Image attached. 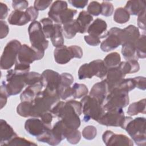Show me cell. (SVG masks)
I'll list each match as a JSON object with an SVG mask.
<instances>
[{"instance_id":"cell-1","label":"cell","mask_w":146,"mask_h":146,"mask_svg":"<svg viewBox=\"0 0 146 146\" xmlns=\"http://www.w3.org/2000/svg\"><path fill=\"white\" fill-rule=\"evenodd\" d=\"M54 116L61 119L68 128L78 129L80 125L79 116L82 113V105L80 102L70 100L66 102H58L50 110Z\"/></svg>"},{"instance_id":"cell-2","label":"cell","mask_w":146,"mask_h":146,"mask_svg":"<svg viewBox=\"0 0 146 146\" xmlns=\"http://www.w3.org/2000/svg\"><path fill=\"white\" fill-rule=\"evenodd\" d=\"M60 99L57 91L44 88L32 102L30 116L40 117L44 112L50 111Z\"/></svg>"},{"instance_id":"cell-3","label":"cell","mask_w":146,"mask_h":146,"mask_svg":"<svg viewBox=\"0 0 146 146\" xmlns=\"http://www.w3.org/2000/svg\"><path fill=\"white\" fill-rule=\"evenodd\" d=\"M121 127L127 131L136 145L139 146L145 145V117H138L133 119L131 116H125Z\"/></svg>"},{"instance_id":"cell-4","label":"cell","mask_w":146,"mask_h":146,"mask_svg":"<svg viewBox=\"0 0 146 146\" xmlns=\"http://www.w3.org/2000/svg\"><path fill=\"white\" fill-rule=\"evenodd\" d=\"M129 103L128 92L116 87L108 92L103 104L105 111L125 107Z\"/></svg>"},{"instance_id":"cell-5","label":"cell","mask_w":146,"mask_h":146,"mask_svg":"<svg viewBox=\"0 0 146 146\" xmlns=\"http://www.w3.org/2000/svg\"><path fill=\"white\" fill-rule=\"evenodd\" d=\"M80 102L84 115L83 120L86 122L91 119L98 121L105 112L103 106L95 98L90 95L83 97Z\"/></svg>"},{"instance_id":"cell-6","label":"cell","mask_w":146,"mask_h":146,"mask_svg":"<svg viewBox=\"0 0 146 146\" xmlns=\"http://www.w3.org/2000/svg\"><path fill=\"white\" fill-rule=\"evenodd\" d=\"M108 68L105 66L103 60L97 59L88 63L82 64L78 70V78L80 80L91 79L96 76L100 79L106 76Z\"/></svg>"},{"instance_id":"cell-7","label":"cell","mask_w":146,"mask_h":146,"mask_svg":"<svg viewBox=\"0 0 146 146\" xmlns=\"http://www.w3.org/2000/svg\"><path fill=\"white\" fill-rule=\"evenodd\" d=\"M7 73L5 83L9 96L16 95L19 94L26 86L25 76L27 73L20 72L14 69L9 70Z\"/></svg>"},{"instance_id":"cell-8","label":"cell","mask_w":146,"mask_h":146,"mask_svg":"<svg viewBox=\"0 0 146 146\" xmlns=\"http://www.w3.org/2000/svg\"><path fill=\"white\" fill-rule=\"evenodd\" d=\"M30 41L31 46L39 51H44L48 46V41L42 30L40 22L35 21L32 22L28 28Z\"/></svg>"},{"instance_id":"cell-9","label":"cell","mask_w":146,"mask_h":146,"mask_svg":"<svg viewBox=\"0 0 146 146\" xmlns=\"http://www.w3.org/2000/svg\"><path fill=\"white\" fill-rule=\"evenodd\" d=\"M21 46V42L17 39L11 40L7 43L1 57L0 67L2 70H9L15 64Z\"/></svg>"},{"instance_id":"cell-10","label":"cell","mask_w":146,"mask_h":146,"mask_svg":"<svg viewBox=\"0 0 146 146\" xmlns=\"http://www.w3.org/2000/svg\"><path fill=\"white\" fill-rule=\"evenodd\" d=\"M44 55V51L38 50L26 44H22L18 51L17 62L30 64L35 60H40Z\"/></svg>"},{"instance_id":"cell-11","label":"cell","mask_w":146,"mask_h":146,"mask_svg":"<svg viewBox=\"0 0 146 146\" xmlns=\"http://www.w3.org/2000/svg\"><path fill=\"white\" fill-rule=\"evenodd\" d=\"M121 30L122 29L115 27L107 31L105 40L100 44V48L103 51L109 52L122 45Z\"/></svg>"},{"instance_id":"cell-12","label":"cell","mask_w":146,"mask_h":146,"mask_svg":"<svg viewBox=\"0 0 146 146\" xmlns=\"http://www.w3.org/2000/svg\"><path fill=\"white\" fill-rule=\"evenodd\" d=\"M124 117L123 108L112 110L105 111L98 122L100 124L108 127H121Z\"/></svg>"},{"instance_id":"cell-13","label":"cell","mask_w":146,"mask_h":146,"mask_svg":"<svg viewBox=\"0 0 146 146\" xmlns=\"http://www.w3.org/2000/svg\"><path fill=\"white\" fill-rule=\"evenodd\" d=\"M104 143L107 145H128L132 146L133 141L128 136L122 134H116L110 130L106 131L102 135Z\"/></svg>"},{"instance_id":"cell-14","label":"cell","mask_w":146,"mask_h":146,"mask_svg":"<svg viewBox=\"0 0 146 146\" xmlns=\"http://www.w3.org/2000/svg\"><path fill=\"white\" fill-rule=\"evenodd\" d=\"M68 128L64 124L62 120L56 122L51 129V140L49 145H56L66 139Z\"/></svg>"},{"instance_id":"cell-15","label":"cell","mask_w":146,"mask_h":146,"mask_svg":"<svg viewBox=\"0 0 146 146\" xmlns=\"http://www.w3.org/2000/svg\"><path fill=\"white\" fill-rule=\"evenodd\" d=\"M25 128L30 135L38 136L47 130L51 129L46 126L41 119L38 117H32L27 119L25 124Z\"/></svg>"},{"instance_id":"cell-16","label":"cell","mask_w":146,"mask_h":146,"mask_svg":"<svg viewBox=\"0 0 146 146\" xmlns=\"http://www.w3.org/2000/svg\"><path fill=\"white\" fill-rule=\"evenodd\" d=\"M44 88L56 91L60 82V74L52 70H46L42 74Z\"/></svg>"},{"instance_id":"cell-17","label":"cell","mask_w":146,"mask_h":146,"mask_svg":"<svg viewBox=\"0 0 146 146\" xmlns=\"http://www.w3.org/2000/svg\"><path fill=\"white\" fill-rule=\"evenodd\" d=\"M125 76L118 66L108 69L105 80L108 85V92L117 87L124 79Z\"/></svg>"},{"instance_id":"cell-18","label":"cell","mask_w":146,"mask_h":146,"mask_svg":"<svg viewBox=\"0 0 146 146\" xmlns=\"http://www.w3.org/2000/svg\"><path fill=\"white\" fill-rule=\"evenodd\" d=\"M54 56L55 61L60 64H66L71 59L75 58L71 46L67 47L65 45L56 47L54 51Z\"/></svg>"},{"instance_id":"cell-19","label":"cell","mask_w":146,"mask_h":146,"mask_svg":"<svg viewBox=\"0 0 146 146\" xmlns=\"http://www.w3.org/2000/svg\"><path fill=\"white\" fill-rule=\"evenodd\" d=\"M107 25L105 21L96 18L88 27L87 32L89 35L99 38L100 39L107 35Z\"/></svg>"},{"instance_id":"cell-20","label":"cell","mask_w":146,"mask_h":146,"mask_svg":"<svg viewBox=\"0 0 146 146\" xmlns=\"http://www.w3.org/2000/svg\"><path fill=\"white\" fill-rule=\"evenodd\" d=\"M108 94V85L104 79L95 83L91 89L89 95L95 98L102 106Z\"/></svg>"},{"instance_id":"cell-21","label":"cell","mask_w":146,"mask_h":146,"mask_svg":"<svg viewBox=\"0 0 146 146\" xmlns=\"http://www.w3.org/2000/svg\"><path fill=\"white\" fill-rule=\"evenodd\" d=\"M44 88L43 83H39L28 87L22 92L20 96L21 102L26 101L32 102L36 95L42 91Z\"/></svg>"},{"instance_id":"cell-22","label":"cell","mask_w":146,"mask_h":146,"mask_svg":"<svg viewBox=\"0 0 146 146\" xmlns=\"http://www.w3.org/2000/svg\"><path fill=\"white\" fill-rule=\"evenodd\" d=\"M67 3L64 1H55L51 5L48 12V18L55 23H58L60 15L67 9Z\"/></svg>"},{"instance_id":"cell-23","label":"cell","mask_w":146,"mask_h":146,"mask_svg":"<svg viewBox=\"0 0 146 146\" xmlns=\"http://www.w3.org/2000/svg\"><path fill=\"white\" fill-rule=\"evenodd\" d=\"M140 36V34L139 29L134 25H130L124 29H122V44L125 43H135V42L137 40Z\"/></svg>"},{"instance_id":"cell-24","label":"cell","mask_w":146,"mask_h":146,"mask_svg":"<svg viewBox=\"0 0 146 146\" xmlns=\"http://www.w3.org/2000/svg\"><path fill=\"white\" fill-rule=\"evenodd\" d=\"M1 127V145H6L7 142H9L13 137L17 136V134L15 132L13 128L3 119H1L0 123Z\"/></svg>"},{"instance_id":"cell-25","label":"cell","mask_w":146,"mask_h":146,"mask_svg":"<svg viewBox=\"0 0 146 146\" xmlns=\"http://www.w3.org/2000/svg\"><path fill=\"white\" fill-rule=\"evenodd\" d=\"M31 21L27 13L23 11L14 10L8 18V22L11 25L23 26Z\"/></svg>"},{"instance_id":"cell-26","label":"cell","mask_w":146,"mask_h":146,"mask_svg":"<svg viewBox=\"0 0 146 146\" xmlns=\"http://www.w3.org/2000/svg\"><path fill=\"white\" fill-rule=\"evenodd\" d=\"M124 8L129 15H139L145 10V1L144 0L128 1Z\"/></svg>"},{"instance_id":"cell-27","label":"cell","mask_w":146,"mask_h":146,"mask_svg":"<svg viewBox=\"0 0 146 146\" xmlns=\"http://www.w3.org/2000/svg\"><path fill=\"white\" fill-rule=\"evenodd\" d=\"M64 36L67 39H71L74 38L77 33H80V26L76 19L64 23L62 27Z\"/></svg>"},{"instance_id":"cell-28","label":"cell","mask_w":146,"mask_h":146,"mask_svg":"<svg viewBox=\"0 0 146 146\" xmlns=\"http://www.w3.org/2000/svg\"><path fill=\"white\" fill-rule=\"evenodd\" d=\"M80 26V33H86L87 29L93 21V17L87 11H82L79 13L76 19Z\"/></svg>"},{"instance_id":"cell-29","label":"cell","mask_w":146,"mask_h":146,"mask_svg":"<svg viewBox=\"0 0 146 146\" xmlns=\"http://www.w3.org/2000/svg\"><path fill=\"white\" fill-rule=\"evenodd\" d=\"M118 67L125 75L127 74L136 72L140 70L139 62L136 60H126L125 62H121L118 66Z\"/></svg>"},{"instance_id":"cell-30","label":"cell","mask_w":146,"mask_h":146,"mask_svg":"<svg viewBox=\"0 0 146 146\" xmlns=\"http://www.w3.org/2000/svg\"><path fill=\"white\" fill-rule=\"evenodd\" d=\"M52 45L58 47L64 45V37L63 35V29L60 24H54V31L50 38Z\"/></svg>"},{"instance_id":"cell-31","label":"cell","mask_w":146,"mask_h":146,"mask_svg":"<svg viewBox=\"0 0 146 146\" xmlns=\"http://www.w3.org/2000/svg\"><path fill=\"white\" fill-rule=\"evenodd\" d=\"M121 54L126 60H136L137 58L135 43H125L122 44Z\"/></svg>"},{"instance_id":"cell-32","label":"cell","mask_w":146,"mask_h":146,"mask_svg":"<svg viewBox=\"0 0 146 146\" xmlns=\"http://www.w3.org/2000/svg\"><path fill=\"white\" fill-rule=\"evenodd\" d=\"M128 115L135 116L139 113H145V99H143L138 102H134L129 105L127 111Z\"/></svg>"},{"instance_id":"cell-33","label":"cell","mask_w":146,"mask_h":146,"mask_svg":"<svg viewBox=\"0 0 146 146\" xmlns=\"http://www.w3.org/2000/svg\"><path fill=\"white\" fill-rule=\"evenodd\" d=\"M103 62L108 69L116 67L121 62V57L119 53L113 52L108 54L104 58Z\"/></svg>"},{"instance_id":"cell-34","label":"cell","mask_w":146,"mask_h":146,"mask_svg":"<svg viewBox=\"0 0 146 146\" xmlns=\"http://www.w3.org/2000/svg\"><path fill=\"white\" fill-rule=\"evenodd\" d=\"M74 80V77L71 74L67 72H63L61 74L60 84L56 90L58 94L60 92L70 87L73 84Z\"/></svg>"},{"instance_id":"cell-35","label":"cell","mask_w":146,"mask_h":146,"mask_svg":"<svg viewBox=\"0 0 146 146\" xmlns=\"http://www.w3.org/2000/svg\"><path fill=\"white\" fill-rule=\"evenodd\" d=\"M145 45V35L144 34L140 35L137 40L135 42V46L138 58L144 59L146 57Z\"/></svg>"},{"instance_id":"cell-36","label":"cell","mask_w":146,"mask_h":146,"mask_svg":"<svg viewBox=\"0 0 146 146\" xmlns=\"http://www.w3.org/2000/svg\"><path fill=\"white\" fill-rule=\"evenodd\" d=\"M130 18L128 12L123 7L117 8L113 14V20L116 23L123 24L127 22Z\"/></svg>"},{"instance_id":"cell-37","label":"cell","mask_w":146,"mask_h":146,"mask_svg":"<svg viewBox=\"0 0 146 146\" xmlns=\"http://www.w3.org/2000/svg\"><path fill=\"white\" fill-rule=\"evenodd\" d=\"M42 25V30L46 38H50L54 31V24L49 18H44L40 21Z\"/></svg>"},{"instance_id":"cell-38","label":"cell","mask_w":146,"mask_h":146,"mask_svg":"<svg viewBox=\"0 0 146 146\" xmlns=\"http://www.w3.org/2000/svg\"><path fill=\"white\" fill-rule=\"evenodd\" d=\"M72 98L74 99H79L87 95L88 90L87 86L84 84L75 83L72 87Z\"/></svg>"},{"instance_id":"cell-39","label":"cell","mask_w":146,"mask_h":146,"mask_svg":"<svg viewBox=\"0 0 146 146\" xmlns=\"http://www.w3.org/2000/svg\"><path fill=\"white\" fill-rule=\"evenodd\" d=\"M32 102H21L17 107V112L19 115L24 117L30 116Z\"/></svg>"},{"instance_id":"cell-40","label":"cell","mask_w":146,"mask_h":146,"mask_svg":"<svg viewBox=\"0 0 146 146\" xmlns=\"http://www.w3.org/2000/svg\"><path fill=\"white\" fill-rule=\"evenodd\" d=\"M25 83L27 86L43 83L42 75L36 72H29L25 76Z\"/></svg>"},{"instance_id":"cell-41","label":"cell","mask_w":146,"mask_h":146,"mask_svg":"<svg viewBox=\"0 0 146 146\" xmlns=\"http://www.w3.org/2000/svg\"><path fill=\"white\" fill-rule=\"evenodd\" d=\"M66 139L70 144H76L81 139V133L78 129L68 128Z\"/></svg>"},{"instance_id":"cell-42","label":"cell","mask_w":146,"mask_h":146,"mask_svg":"<svg viewBox=\"0 0 146 146\" xmlns=\"http://www.w3.org/2000/svg\"><path fill=\"white\" fill-rule=\"evenodd\" d=\"M77 10L72 9H67L62 12L59 17V24L66 23L72 19L74 16L76 14Z\"/></svg>"},{"instance_id":"cell-43","label":"cell","mask_w":146,"mask_h":146,"mask_svg":"<svg viewBox=\"0 0 146 146\" xmlns=\"http://www.w3.org/2000/svg\"><path fill=\"white\" fill-rule=\"evenodd\" d=\"M6 145H37L36 143L30 140L26 139L24 137H21L18 135L11 139L7 143Z\"/></svg>"},{"instance_id":"cell-44","label":"cell","mask_w":146,"mask_h":146,"mask_svg":"<svg viewBox=\"0 0 146 146\" xmlns=\"http://www.w3.org/2000/svg\"><path fill=\"white\" fill-rule=\"evenodd\" d=\"M97 135V129L93 125H87L84 128L82 131L83 137L87 140L94 139Z\"/></svg>"},{"instance_id":"cell-45","label":"cell","mask_w":146,"mask_h":146,"mask_svg":"<svg viewBox=\"0 0 146 146\" xmlns=\"http://www.w3.org/2000/svg\"><path fill=\"white\" fill-rule=\"evenodd\" d=\"M87 12L94 16H98L102 12V6L97 1L91 2L87 6Z\"/></svg>"},{"instance_id":"cell-46","label":"cell","mask_w":146,"mask_h":146,"mask_svg":"<svg viewBox=\"0 0 146 146\" xmlns=\"http://www.w3.org/2000/svg\"><path fill=\"white\" fill-rule=\"evenodd\" d=\"M117 87L122 88L129 92L136 87V85L133 78H128L124 79Z\"/></svg>"},{"instance_id":"cell-47","label":"cell","mask_w":146,"mask_h":146,"mask_svg":"<svg viewBox=\"0 0 146 146\" xmlns=\"http://www.w3.org/2000/svg\"><path fill=\"white\" fill-rule=\"evenodd\" d=\"M102 12L101 14L105 17L111 16L114 11V7L112 3L108 1H103L101 3Z\"/></svg>"},{"instance_id":"cell-48","label":"cell","mask_w":146,"mask_h":146,"mask_svg":"<svg viewBox=\"0 0 146 146\" xmlns=\"http://www.w3.org/2000/svg\"><path fill=\"white\" fill-rule=\"evenodd\" d=\"M0 100H1V109L3 108V107L6 105L7 100V98L9 96L6 88L5 81H2L1 88H0Z\"/></svg>"},{"instance_id":"cell-49","label":"cell","mask_w":146,"mask_h":146,"mask_svg":"<svg viewBox=\"0 0 146 146\" xmlns=\"http://www.w3.org/2000/svg\"><path fill=\"white\" fill-rule=\"evenodd\" d=\"M29 2L25 0H14L12 1V7L14 10L23 11L28 7Z\"/></svg>"},{"instance_id":"cell-50","label":"cell","mask_w":146,"mask_h":146,"mask_svg":"<svg viewBox=\"0 0 146 146\" xmlns=\"http://www.w3.org/2000/svg\"><path fill=\"white\" fill-rule=\"evenodd\" d=\"M52 1H39L36 0L34 3V7L38 10H44L46 9L51 3Z\"/></svg>"},{"instance_id":"cell-51","label":"cell","mask_w":146,"mask_h":146,"mask_svg":"<svg viewBox=\"0 0 146 146\" xmlns=\"http://www.w3.org/2000/svg\"><path fill=\"white\" fill-rule=\"evenodd\" d=\"M40 118L46 126L51 128V122L53 118V115L50 111L43 113Z\"/></svg>"},{"instance_id":"cell-52","label":"cell","mask_w":146,"mask_h":146,"mask_svg":"<svg viewBox=\"0 0 146 146\" xmlns=\"http://www.w3.org/2000/svg\"><path fill=\"white\" fill-rule=\"evenodd\" d=\"M135 82L136 87L140 90H145L146 88V79L144 76H136L133 78Z\"/></svg>"},{"instance_id":"cell-53","label":"cell","mask_w":146,"mask_h":146,"mask_svg":"<svg viewBox=\"0 0 146 146\" xmlns=\"http://www.w3.org/2000/svg\"><path fill=\"white\" fill-rule=\"evenodd\" d=\"M84 39L88 44L92 46H96L100 43V39L99 38L92 35H85Z\"/></svg>"},{"instance_id":"cell-54","label":"cell","mask_w":146,"mask_h":146,"mask_svg":"<svg viewBox=\"0 0 146 146\" xmlns=\"http://www.w3.org/2000/svg\"><path fill=\"white\" fill-rule=\"evenodd\" d=\"M0 24H1L0 38L3 39L7 35V34L9 32V28L7 24L6 23V22L5 21L1 20L0 22Z\"/></svg>"},{"instance_id":"cell-55","label":"cell","mask_w":146,"mask_h":146,"mask_svg":"<svg viewBox=\"0 0 146 146\" xmlns=\"http://www.w3.org/2000/svg\"><path fill=\"white\" fill-rule=\"evenodd\" d=\"M25 11L27 13V14L30 17L31 22L35 21V19L38 17V14H39L38 11L34 7L30 6L28 7Z\"/></svg>"},{"instance_id":"cell-56","label":"cell","mask_w":146,"mask_h":146,"mask_svg":"<svg viewBox=\"0 0 146 146\" xmlns=\"http://www.w3.org/2000/svg\"><path fill=\"white\" fill-rule=\"evenodd\" d=\"M88 0H71L68 1V3H70L72 6L76 8L83 9L84 8L88 3Z\"/></svg>"},{"instance_id":"cell-57","label":"cell","mask_w":146,"mask_h":146,"mask_svg":"<svg viewBox=\"0 0 146 146\" xmlns=\"http://www.w3.org/2000/svg\"><path fill=\"white\" fill-rule=\"evenodd\" d=\"M137 25L140 29L141 30H145V10L140 13L139 15H137Z\"/></svg>"},{"instance_id":"cell-58","label":"cell","mask_w":146,"mask_h":146,"mask_svg":"<svg viewBox=\"0 0 146 146\" xmlns=\"http://www.w3.org/2000/svg\"><path fill=\"white\" fill-rule=\"evenodd\" d=\"M9 10V9L5 3L1 2H0V14H1V20L5 19L7 17Z\"/></svg>"}]
</instances>
